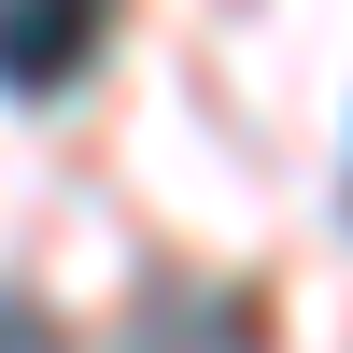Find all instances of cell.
Instances as JSON below:
<instances>
[{"label":"cell","instance_id":"2","mask_svg":"<svg viewBox=\"0 0 353 353\" xmlns=\"http://www.w3.org/2000/svg\"><path fill=\"white\" fill-rule=\"evenodd\" d=\"M128 353H269L254 297H212V283H156L128 311Z\"/></svg>","mask_w":353,"mask_h":353},{"label":"cell","instance_id":"3","mask_svg":"<svg viewBox=\"0 0 353 353\" xmlns=\"http://www.w3.org/2000/svg\"><path fill=\"white\" fill-rule=\"evenodd\" d=\"M0 353H43V311L28 297H0Z\"/></svg>","mask_w":353,"mask_h":353},{"label":"cell","instance_id":"1","mask_svg":"<svg viewBox=\"0 0 353 353\" xmlns=\"http://www.w3.org/2000/svg\"><path fill=\"white\" fill-rule=\"evenodd\" d=\"M99 57V0H0V85L57 99V85Z\"/></svg>","mask_w":353,"mask_h":353}]
</instances>
